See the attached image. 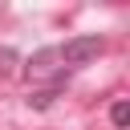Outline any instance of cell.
I'll list each match as a JSON object with an SVG mask.
<instances>
[{"label":"cell","mask_w":130,"mask_h":130,"mask_svg":"<svg viewBox=\"0 0 130 130\" xmlns=\"http://www.w3.org/2000/svg\"><path fill=\"white\" fill-rule=\"evenodd\" d=\"M102 37H73L65 45H53V49H41L32 61H28V77L32 81H45V77H61L69 69H81L89 65L98 53H102Z\"/></svg>","instance_id":"cell-1"},{"label":"cell","mask_w":130,"mask_h":130,"mask_svg":"<svg viewBox=\"0 0 130 130\" xmlns=\"http://www.w3.org/2000/svg\"><path fill=\"white\" fill-rule=\"evenodd\" d=\"M110 118H114V126H126V122H130V106H126V102H118V106L110 110Z\"/></svg>","instance_id":"cell-2"},{"label":"cell","mask_w":130,"mask_h":130,"mask_svg":"<svg viewBox=\"0 0 130 130\" xmlns=\"http://www.w3.org/2000/svg\"><path fill=\"white\" fill-rule=\"evenodd\" d=\"M12 65H16V53H12V49H0V77H4Z\"/></svg>","instance_id":"cell-3"}]
</instances>
